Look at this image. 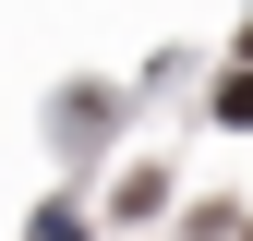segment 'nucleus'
I'll return each instance as SVG.
<instances>
[{"label":"nucleus","mask_w":253,"mask_h":241,"mask_svg":"<svg viewBox=\"0 0 253 241\" xmlns=\"http://www.w3.org/2000/svg\"><path fill=\"white\" fill-rule=\"evenodd\" d=\"M217 120H229V133H253V73H229V84H217Z\"/></svg>","instance_id":"obj_1"}]
</instances>
